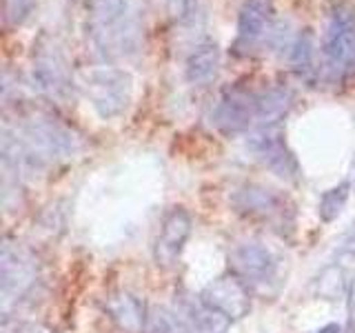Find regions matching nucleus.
<instances>
[{"mask_svg":"<svg viewBox=\"0 0 355 333\" xmlns=\"http://www.w3.org/2000/svg\"><path fill=\"white\" fill-rule=\"evenodd\" d=\"M322 56L327 71L338 78L355 67V14L349 9H338L329 18L322 36Z\"/></svg>","mask_w":355,"mask_h":333,"instance_id":"obj_1","label":"nucleus"},{"mask_svg":"<svg viewBox=\"0 0 355 333\" xmlns=\"http://www.w3.org/2000/svg\"><path fill=\"white\" fill-rule=\"evenodd\" d=\"M200 300H202L207 307L220 311V314L227 316L229 320H240L247 316L251 309V298H249L247 287L233 275H222L218 280L209 282L202 289V293H200Z\"/></svg>","mask_w":355,"mask_h":333,"instance_id":"obj_2","label":"nucleus"},{"mask_svg":"<svg viewBox=\"0 0 355 333\" xmlns=\"http://www.w3.org/2000/svg\"><path fill=\"white\" fill-rule=\"evenodd\" d=\"M191 227H193L191 216H189L184 209H173L166 214V218L162 220L158 240H155V249H153L158 266L169 269V266L178 262L189 236H191Z\"/></svg>","mask_w":355,"mask_h":333,"instance_id":"obj_3","label":"nucleus"},{"mask_svg":"<svg viewBox=\"0 0 355 333\" xmlns=\"http://www.w3.org/2000/svg\"><path fill=\"white\" fill-rule=\"evenodd\" d=\"M249 147L255 153V158L262 160L269 169L280 178H293L297 173V164L291 151L286 149L282 136L271 127H264L260 133L249 140Z\"/></svg>","mask_w":355,"mask_h":333,"instance_id":"obj_4","label":"nucleus"},{"mask_svg":"<svg viewBox=\"0 0 355 333\" xmlns=\"http://www.w3.org/2000/svg\"><path fill=\"white\" fill-rule=\"evenodd\" d=\"M94 107L103 118H111L127 107L129 100V80L120 74H96L89 80Z\"/></svg>","mask_w":355,"mask_h":333,"instance_id":"obj_5","label":"nucleus"},{"mask_svg":"<svg viewBox=\"0 0 355 333\" xmlns=\"http://www.w3.org/2000/svg\"><path fill=\"white\" fill-rule=\"evenodd\" d=\"M0 269H3V300H5V309H7L9 300L25 293V289L33 282L36 269H33V262L29 255L20 249H14L9 242H5V247H3V262H0Z\"/></svg>","mask_w":355,"mask_h":333,"instance_id":"obj_6","label":"nucleus"},{"mask_svg":"<svg viewBox=\"0 0 355 333\" xmlns=\"http://www.w3.org/2000/svg\"><path fill=\"white\" fill-rule=\"evenodd\" d=\"M255 116V96L247 94H231L220 100V105L211 114V122L225 133H240L249 129Z\"/></svg>","mask_w":355,"mask_h":333,"instance_id":"obj_7","label":"nucleus"},{"mask_svg":"<svg viewBox=\"0 0 355 333\" xmlns=\"http://www.w3.org/2000/svg\"><path fill=\"white\" fill-rule=\"evenodd\" d=\"M231 260L236 264V269L253 282L269 280L275 271V260H273L271 251L258 242L238 244L231 253Z\"/></svg>","mask_w":355,"mask_h":333,"instance_id":"obj_8","label":"nucleus"},{"mask_svg":"<svg viewBox=\"0 0 355 333\" xmlns=\"http://www.w3.org/2000/svg\"><path fill=\"white\" fill-rule=\"evenodd\" d=\"M269 16L271 0H247L238 20V47H253L262 38L266 25H269Z\"/></svg>","mask_w":355,"mask_h":333,"instance_id":"obj_9","label":"nucleus"},{"mask_svg":"<svg viewBox=\"0 0 355 333\" xmlns=\"http://www.w3.org/2000/svg\"><path fill=\"white\" fill-rule=\"evenodd\" d=\"M105 307L111 320H114L122 331L140 333V329L144 327V305L136 296H131L127 291L111 293L107 298Z\"/></svg>","mask_w":355,"mask_h":333,"instance_id":"obj_10","label":"nucleus"},{"mask_svg":"<svg viewBox=\"0 0 355 333\" xmlns=\"http://www.w3.org/2000/svg\"><path fill=\"white\" fill-rule=\"evenodd\" d=\"M291 105H293V94L288 89L275 87L255 96V116H258V120L264 127H271L288 114Z\"/></svg>","mask_w":355,"mask_h":333,"instance_id":"obj_11","label":"nucleus"},{"mask_svg":"<svg viewBox=\"0 0 355 333\" xmlns=\"http://www.w3.org/2000/svg\"><path fill=\"white\" fill-rule=\"evenodd\" d=\"M218 65H220V56L216 44H205V47H198L187 60V80L193 85H205L209 80H214L218 74Z\"/></svg>","mask_w":355,"mask_h":333,"instance_id":"obj_12","label":"nucleus"},{"mask_svg":"<svg viewBox=\"0 0 355 333\" xmlns=\"http://www.w3.org/2000/svg\"><path fill=\"white\" fill-rule=\"evenodd\" d=\"M236 205L240 211H247L251 216H273L280 209V198H277L271 189L264 187H247L238 191Z\"/></svg>","mask_w":355,"mask_h":333,"instance_id":"obj_13","label":"nucleus"},{"mask_svg":"<svg viewBox=\"0 0 355 333\" xmlns=\"http://www.w3.org/2000/svg\"><path fill=\"white\" fill-rule=\"evenodd\" d=\"M189 316H191V325L196 333H227L229 322H231L227 316H222L220 311L207 307L202 300H200L198 305H191Z\"/></svg>","mask_w":355,"mask_h":333,"instance_id":"obj_14","label":"nucleus"},{"mask_svg":"<svg viewBox=\"0 0 355 333\" xmlns=\"http://www.w3.org/2000/svg\"><path fill=\"white\" fill-rule=\"evenodd\" d=\"M315 291L318 296L327 300H338L347 291V273L340 266H329L324 269L315 280Z\"/></svg>","mask_w":355,"mask_h":333,"instance_id":"obj_15","label":"nucleus"},{"mask_svg":"<svg viewBox=\"0 0 355 333\" xmlns=\"http://www.w3.org/2000/svg\"><path fill=\"white\" fill-rule=\"evenodd\" d=\"M347 200H349V185L347 182H342L340 187L329 189V191H324V196H322V200H320V209H318L320 218L324 222L336 220L342 214Z\"/></svg>","mask_w":355,"mask_h":333,"instance_id":"obj_16","label":"nucleus"},{"mask_svg":"<svg viewBox=\"0 0 355 333\" xmlns=\"http://www.w3.org/2000/svg\"><path fill=\"white\" fill-rule=\"evenodd\" d=\"M147 333H184V329L169 311L158 309L147 322Z\"/></svg>","mask_w":355,"mask_h":333,"instance_id":"obj_17","label":"nucleus"},{"mask_svg":"<svg viewBox=\"0 0 355 333\" xmlns=\"http://www.w3.org/2000/svg\"><path fill=\"white\" fill-rule=\"evenodd\" d=\"M311 58H313V49H311V40H309V36H304V40L300 38V42L295 44L291 60H293V65H295V69H309Z\"/></svg>","mask_w":355,"mask_h":333,"instance_id":"obj_18","label":"nucleus"},{"mask_svg":"<svg viewBox=\"0 0 355 333\" xmlns=\"http://www.w3.org/2000/svg\"><path fill=\"white\" fill-rule=\"evenodd\" d=\"M31 7V0H7V18L11 22H20L27 16Z\"/></svg>","mask_w":355,"mask_h":333,"instance_id":"obj_19","label":"nucleus"},{"mask_svg":"<svg viewBox=\"0 0 355 333\" xmlns=\"http://www.w3.org/2000/svg\"><path fill=\"white\" fill-rule=\"evenodd\" d=\"M342 253H347L349 258L355 260V220H353V225L349 227V231L344 233V238H342Z\"/></svg>","mask_w":355,"mask_h":333,"instance_id":"obj_20","label":"nucleus"},{"mask_svg":"<svg viewBox=\"0 0 355 333\" xmlns=\"http://www.w3.org/2000/svg\"><path fill=\"white\" fill-rule=\"evenodd\" d=\"M318 333H340V327L338 325H327V327H322Z\"/></svg>","mask_w":355,"mask_h":333,"instance_id":"obj_21","label":"nucleus"}]
</instances>
